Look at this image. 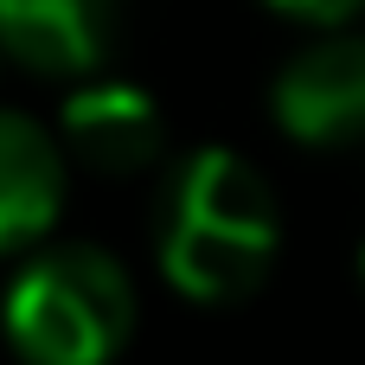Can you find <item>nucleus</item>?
<instances>
[{
  "label": "nucleus",
  "instance_id": "f03ea898",
  "mask_svg": "<svg viewBox=\"0 0 365 365\" xmlns=\"http://www.w3.org/2000/svg\"><path fill=\"white\" fill-rule=\"evenodd\" d=\"M0 340L19 365H115L135 340V282L103 244H38L0 295Z\"/></svg>",
  "mask_w": 365,
  "mask_h": 365
},
{
  "label": "nucleus",
  "instance_id": "39448f33",
  "mask_svg": "<svg viewBox=\"0 0 365 365\" xmlns=\"http://www.w3.org/2000/svg\"><path fill=\"white\" fill-rule=\"evenodd\" d=\"M122 26V0H0V51L6 64L51 77V83H83L109 58Z\"/></svg>",
  "mask_w": 365,
  "mask_h": 365
},
{
  "label": "nucleus",
  "instance_id": "423d86ee",
  "mask_svg": "<svg viewBox=\"0 0 365 365\" xmlns=\"http://www.w3.org/2000/svg\"><path fill=\"white\" fill-rule=\"evenodd\" d=\"M71 192V154L58 128L26 109H0V257H32Z\"/></svg>",
  "mask_w": 365,
  "mask_h": 365
},
{
  "label": "nucleus",
  "instance_id": "0eeeda50",
  "mask_svg": "<svg viewBox=\"0 0 365 365\" xmlns=\"http://www.w3.org/2000/svg\"><path fill=\"white\" fill-rule=\"evenodd\" d=\"M269 13L295 19V26H314V32H334V26H353L365 13V0H263Z\"/></svg>",
  "mask_w": 365,
  "mask_h": 365
},
{
  "label": "nucleus",
  "instance_id": "1a4fd4ad",
  "mask_svg": "<svg viewBox=\"0 0 365 365\" xmlns=\"http://www.w3.org/2000/svg\"><path fill=\"white\" fill-rule=\"evenodd\" d=\"M0 64H6V51H0Z\"/></svg>",
  "mask_w": 365,
  "mask_h": 365
},
{
  "label": "nucleus",
  "instance_id": "20e7f679",
  "mask_svg": "<svg viewBox=\"0 0 365 365\" xmlns=\"http://www.w3.org/2000/svg\"><path fill=\"white\" fill-rule=\"evenodd\" d=\"M58 141H64L71 167L103 173V180H128V173H148L167 154V115L135 83L83 77L58 109Z\"/></svg>",
  "mask_w": 365,
  "mask_h": 365
},
{
  "label": "nucleus",
  "instance_id": "f257e3e1",
  "mask_svg": "<svg viewBox=\"0 0 365 365\" xmlns=\"http://www.w3.org/2000/svg\"><path fill=\"white\" fill-rule=\"evenodd\" d=\"M282 250V212L269 180L231 148H192L154 192V263L173 295L231 308L263 289Z\"/></svg>",
  "mask_w": 365,
  "mask_h": 365
},
{
  "label": "nucleus",
  "instance_id": "7ed1b4c3",
  "mask_svg": "<svg viewBox=\"0 0 365 365\" xmlns=\"http://www.w3.org/2000/svg\"><path fill=\"white\" fill-rule=\"evenodd\" d=\"M269 115L302 148L365 141V32H314L269 83Z\"/></svg>",
  "mask_w": 365,
  "mask_h": 365
},
{
  "label": "nucleus",
  "instance_id": "6e6552de",
  "mask_svg": "<svg viewBox=\"0 0 365 365\" xmlns=\"http://www.w3.org/2000/svg\"><path fill=\"white\" fill-rule=\"evenodd\" d=\"M359 289H365V244H359Z\"/></svg>",
  "mask_w": 365,
  "mask_h": 365
}]
</instances>
